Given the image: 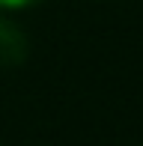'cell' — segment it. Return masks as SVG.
<instances>
[{
    "label": "cell",
    "mask_w": 143,
    "mask_h": 146,
    "mask_svg": "<svg viewBox=\"0 0 143 146\" xmlns=\"http://www.w3.org/2000/svg\"><path fill=\"white\" fill-rule=\"evenodd\" d=\"M140 146H143V143H140Z\"/></svg>",
    "instance_id": "obj_3"
},
{
    "label": "cell",
    "mask_w": 143,
    "mask_h": 146,
    "mask_svg": "<svg viewBox=\"0 0 143 146\" xmlns=\"http://www.w3.org/2000/svg\"><path fill=\"white\" fill-rule=\"evenodd\" d=\"M42 3L45 0H0V12H21V9H33Z\"/></svg>",
    "instance_id": "obj_2"
},
{
    "label": "cell",
    "mask_w": 143,
    "mask_h": 146,
    "mask_svg": "<svg viewBox=\"0 0 143 146\" xmlns=\"http://www.w3.org/2000/svg\"><path fill=\"white\" fill-rule=\"evenodd\" d=\"M27 54H30V42L24 36V30L6 12H0V69L21 66Z\"/></svg>",
    "instance_id": "obj_1"
}]
</instances>
